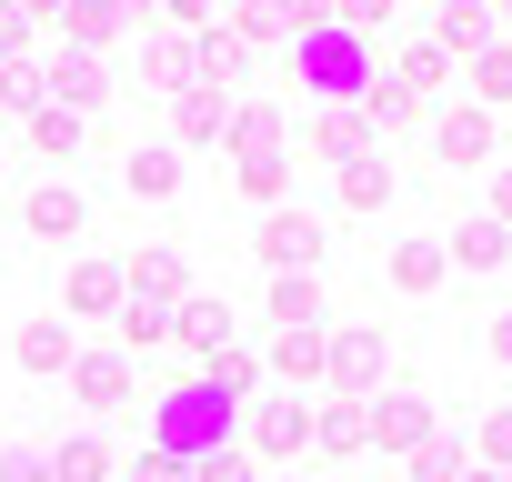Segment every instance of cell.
<instances>
[{
    "mask_svg": "<svg viewBox=\"0 0 512 482\" xmlns=\"http://www.w3.org/2000/svg\"><path fill=\"white\" fill-rule=\"evenodd\" d=\"M21 362H31V372H61V362H71V322H31V332H21Z\"/></svg>",
    "mask_w": 512,
    "mask_h": 482,
    "instance_id": "29",
    "label": "cell"
},
{
    "mask_svg": "<svg viewBox=\"0 0 512 482\" xmlns=\"http://www.w3.org/2000/svg\"><path fill=\"white\" fill-rule=\"evenodd\" d=\"M432 51H442V61L492 51V11H482V0H452V11H442V31H432Z\"/></svg>",
    "mask_w": 512,
    "mask_h": 482,
    "instance_id": "12",
    "label": "cell"
},
{
    "mask_svg": "<svg viewBox=\"0 0 512 482\" xmlns=\"http://www.w3.org/2000/svg\"><path fill=\"white\" fill-rule=\"evenodd\" d=\"M282 181H292V161H241V191L272 201V211H282Z\"/></svg>",
    "mask_w": 512,
    "mask_h": 482,
    "instance_id": "35",
    "label": "cell"
},
{
    "mask_svg": "<svg viewBox=\"0 0 512 482\" xmlns=\"http://www.w3.org/2000/svg\"><path fill=\"white\" fill-rule=\"evenodd\" d=\"M121 282H131V302H151V312H181V302H191V282H181V252H141Z\"/></svg>",
    "mask_w": 512,
    "mask_h": 482,
    "instance_id": "9",
    "label": "cell"
},
{
    "mask_svg": "<svg viewBox=\"0 0 512 482\" xmlns=\"http://www.w3.org/2000/svg\"><path fill=\"white\" fill-rule=\"evenodd\" d=\"M492 141H502V131H492V111H472V101L432 121V151H442L452 171H482V161H492Z\"/></svg>",
    "mask_w": 512,
    "mask_h": 482,
    "instance_id": "6",
    "label": "cell"
},
{
    "mask_svg": "<svg viewBox=\"0 0 512 482\" xmlns=\"http://www.w3.org/2000/svg\"><path fill=\"white\" fill-rule=\"evenodd\" d=\"M121 302H131L121 262H81V272H71V312H121Z\"/></svg>",
    "mask_w": 512,
    "mask_h": 482,
    "instance_id": "17",
    "label": "cell"
},
{
    "mask_svg": "<svg viewBox=\"0 0 512 482\" xmlns=\"http://www.w3.org/2000/svg\"><path fill=\"white\" fill-rule=\"evenodd\" d=\"M251 252H262V262H272V272H282V282H312V262H322V221H312V211H292V201H282V211H272V221H262V241H251Z\"/></svg>",
    "mask_w": 512,
    "mask_h": 482,
    "instance_id": "4",
    "label": "cell"
},
{
    "mask_svg": "<svg viewBox=\"0 0 512 482\" xmlns=\"http://www.w3.org/2000/svg\"><path fill=\"white\" fill-rule=\"evenodd\" d=\"M312 442H322V452H362V442H372V402H322V412H312Z\"/></svg>",
    "mask_w": 512,
    "mask_h": 482,
    "instance_id": "14",
    "label": "cell"
},
{
    "mask_svg": "<svg viewBox=\"0 0 512 482\" xmlns=\"http://www.w3.org/2000/svg\"><path fill=\"white\" fill-rule=\"evenodd\" d=\"M452 262H442V241H402V252H392V292H432Z\"/></svg>",
    "mask_w": 512,
    "mask_h": 482,
    "instance_id": "20",
    "label": "cell"
},
{
    "mask_svg": "<svg viewBox=\"0 0 512 482\" xmlns=\"http://www.w3.org/2000/svg\"><path fill=\"white\" fill-rule=\"evenodd\" d=\"M272 322L282 332H322V282H272Z\"/></svg>",
    "mask_w": 512,
    "mask_h": 482,
    "instance_id": "22",
    "label": "cell"
},
{
    "mask_svg": "<svg viewBox=\"0 0 512 482\" xmlns=\"http://www.w3.org/2000/svg\"><path fill=\"white\" fill-rule=\"evenodd\" d=\"M201 382H211V392H221V402H241V392H251V382H262V352H241V342H221V352H211V362H201Z\"/></svg>",
    "mask_w": 512,
    "mask_h": 482,
    "instance_id": "19",
    "label": "cell"
},
{
    "mask_svg": "<svg viewBox=\"0 0 512 482\" xmlns=\"http://www.w3.org/2000/svg\"><path fill=\"white\" fill-rule=\"evenodd\" d=\"M432 432H442V422H432V402H422L412 382H392V392H372V442H382L392 462H412V452H422Z\"/></svg>",
    "mask_w": 512,
    "mask_h": 482,
    "instance_id": "3",
    "label": "cell"
},
{
    "mask_svg": "<svg viewBox=\"0 0 512 482\" xmlns=\"http://www.w3.org/2000/svg\"><path fill=\"white\" fill-rule=\"evenodd\" d=\"M231 131V101L221 91H181V141H221Z\"/></svg>",
    "mask_w": 512,
    "mask_h": 482,
    "instance_id": "27",
    "label": "cell"
},
{
    "mask_svg": "<svg viewBox=\"0 0 512 482\" xmlns=\"http://www.w3.org/2000/svg\"><path fill=\"white\" fill-rule=\"evenodd\" d=\"M442 262H462V272H502L512 262V231L482 211V221H462V231H442Z\"/></svg>",
    "mask_w": 512,
    "mask_h": 482,
    "instance_id": "8",
    "label": "cell"
},
{
    "mask_svg": "<svg viewBox=\"0 0 512 482\" xmlns=\"http://www.w3.org/2000/svg\"><path fill=\"white\" fill-rule=\"evenodd\" d=\"M0 482H51V452H41V442H21L11 462H0Z\"/></svg>",
    "mask_w": 512,
    "mask_h": 482,
    "instance_id": "37",
    "label": "cell"
},
{
    "mask_svg": "<svg viewBox=\"0 0 512 482\" xmlns=\"http://www.w3.org/2000/svg\"><path fill=\"white\" fill-rule=\"evenodd\" d=\"M312 442V402L292 392V402H262V412H251V452H272V462H292Z\"/></svg>",
    "mask_w": 512,
    "mask_h": 482,
    "instance_id": "7",
    "label": "cell"
},
{
    "mask_svg": "<svg viewBox=\"0 0 512 482\" xmlns=\"http://www.w3.org/2000/svg\"><path fill=\"white\" fill-rule=\"evenodd\" d=\"M462 482H502V472H482V462H462Z\"/></svg>",
    "mask_w": 512,
    "mask_h": 482,
    "instance_id": "40",
    "label": "cell"
},
{
    "mask_svg": "<svg viewBox=\"0 0 512 482\" xmlns=\"http://www.w3.org/2000/svg\"><path fill=\"white\" fill-rule=\"evenodd\" d=\"M131 191H141V201L181 191V151H131Z\"/></svg>",
    "mask_w": 512,
    "mask_h": 482,
    "instance_id": "28",
    "label": "cell"
},
{
    "mask_svg": "<svg viewBox=\"0 0 512 482\" xmlns=\"http://www.w3.org/2000/svg\"><path fill=\"white\" fill-rule=\"evenodd\" d=\"M492 221H502V231H512V171H502V181H492Z\"/></svg>",
    "mask_w": 512,
    "mask_h": 482,
    "instance_id": "38",
    "label": "cell"
},
{
    "mask_svg": "<svg viewBox=\"0 0 512 482\" xmlns=\"http://www.w3.org/2000/svg\"><path fill=\"white\" fill-rule=\"evenodd\" d=\"M41 81H61V111H81V101H101V91H111L91 51H71V61H61V71H41Z\"/></svg>",
    "mask_w": 512,
    "mask_h": 482,
    "instance_id": "25",
    "label": "cell"
},
{
    "mask_svg": "<svg viewBox=\"0 0 512 482\" xmlns=\"http://www.w3.org/2000/svg\"><path fill=\"white\" fill-rule=\"evenodd\" d=\"M392 81H402V91H412V101H432V91H442V81H452V61H442V51H432V41H422V51H402V61H392Z\"/></svg>",
    "mask_w": 512,
    "mask_h": 482,
    "instance_id": "24",
    "label": "cell"
},
{
    "mask_svg": "<svg viewBox=\"0 0 512 482\" xmlns=\"http://www.w3.org/2000/svg\"><path fill=\"white\" fill-rule=\"evenodd\" d=\"M412 482H462V442H452V432H432V442L412 452Z\"/></svg>",
    "mask_w": 512,
    "mask_h": 482,
    "instance_id": "30",
    "label": "cell"
},
{
    "mask_svg": "<svg viewBox=\"0 0 512 482\" xmlns=\"http://www.w3.org/2000/svg\"><path fill=\"white\" fill-rule=\"evenodd\" d=\"M472 111H512V41L472 51Z\"/></svg>",
    "mask_w": 512,
    "mask_h": 482,
    "instance_id": "18",
    "label": "cell"
},
{
    "mask_svg": "<svg viewBox=\"0 0 512 482\" xmlns=\"http://www.w3.org/2000/svg\"><path fill=\"white\" fill-rule=\"evenodd\" d=\"M121 342H131V352L171 342V312H151V302H121Z\"/></svg>",
    "mask_w": 512,
    "mask_h": 482,
    "instance_id": "32",
    "label": "cell"
},
{
    "mask_svg": "<svg viewBox=\"0 0 512 482\" xmlns=\"http://www.w3.org/2000/svg\"><path fill=\"white\" fill-rule=\"evenodd\" d=\"M101 472H111L101 442H61V452H51V482H101Z\"/></svg>",
    "mask_w": 512,
    "mask_h": 482,
    "instance_id": "31",
    "label": "cell"
},
{
    "mask_svg": "<svg viewBox=\"0 0 512 482\" xmlns=\"http://www.w3.org/2000/svg\"><path fill=\"white\" fill-rule=\"evenodd\" d=\"M322 372H332V402H372V382H382V332H362V322L332 332V362H322Z\"/></svg>",
    "mask_w": 512,
    "mask_h": 482,
    "instance_id": "5",
    "label": "cell"
},
{
    "mask_svg": "<svg viewBox=\"0 0 512 482\" xmlns=\"http://www.w3.org/2000/svg\"><path fill=\"white\" fill-rule=\"evenodd\" d=\"M272 362H282L292 382H322V362H332V332H282V342H272Z\"/></svg>",
    "mask_w": 512,
    "mask_h": 482,
    "instance_id": "23",
    "label": "cell"
},
{
    "mask_svg": "<svg viewBox=\"0 0 512 482\" xmlns=\"http://www.w3.org/2000/svg\"><path fill=\"white\" fill-rule=\"evenodd\" d=\"M231 412H241V402H221L211 382H181V392H161L151 432H161L171 462H201V452H231Z\"/></svg>",
    "mask_w": 512,
    "mask_h": 482,
    "instance_id": "2",
    "label": "cell"
},
{
    "mask_svg": "<svg viewBox=\"0 0 512 482\" xmlns=\"http://www.w3.org/2000/svg\"><path fill=\"white\" fill-rule=\"evenodd\" d=\"M492 362H502V372H512V312H502V322H492Z\"/></svg>",
    "mask_w": 512,
    "mask_h": 482,
    "instance_id": "39",
    "label": "cell"
},
{
    "mask_svg": "<svg viewBox=\"0 0 512 482\" xmlns=\"http://www.w3.org/2000/svg\"><path fill=\"white\" fill-rule=\"evenodd\" d=\"M231 151H241V161H282V111H272V101L231 111Z\"/></svg>",
    "mask_w": 512,
    "mask_h": 482,
    "instance_id": "15",
    "label": "cell"
},
{
    "mask_svg": "<svg viewBox=\"0 0 512 482\" xmlns=\"http://www.w3.org/2000/svg\"><path fill=\"white\" fill-rule=\"evenodd\" d=\"M362 121H372V131H402V121H422V101H412L402 81H372V91H362Z\"/></svg>",
    "mask_w": 512,
    "mask_h": 482,
    "instance_id": "26",
    "label": "cell"
},
{
    "mask_svg": "<svg viewBox=\"0 0 512 482\" xmlns=\"http://www.w3.org/2000/svg\"><path fill=\"white\" fill-rule=\"evenodd\" d=\"M292 71H302V91H312V101H332V111H352V101L382 81L372 41H362V31H342V21H312V31L292 41Z\"/></svg>",
    "mask_w": 512,
    "mask_h": 482,
    "instance_id": "1",
    "label": "cell"
},
{
    "mask_svg": "<svg viewBox=\"0 0 512 482\" xmlns=\"http://www.w3.org/2000/svg\"><path fill=\"white\" fill-rule=\"evenodd\" d=\"M482 472H512V402L482 422Z\"/></svg>",
    "mask_w": 512,
    "mask_h": 482,
    "instance_id": "36",
    "label": "cell"
},
{
    "mask_svg": "<svg viewBox=\"0 0 512 482\" xmlns=\"http://www.w3.org/2000/svg\"><path fill=\"white\" fill-rule=\"evenodd\" d=\"M171 332H181V342H191V352H201V362H211V352H221V342H231V312H221V302H211V292H191V302H181V312H171Z\"/></svg>",
    "mask_w": 512,
    "mask_h": 482,
    "instance_id": "13",
    "label": "cell"
},
{
    "mask_svg": "<svg viewBox=\"0 0 512 482\" xmlns=\"http://www.w3.org/2000/svg\"><path fill=\"white\" fill-rule=\"evenodd\" d=\"M71 372H81V402H91V412L131 402V362H121V352H71Z\"/></svg>",
    "mask_w": 512,
    "mask_h": 482,
    "instance_id": "11",
    "label": "cell"
},
{
    "mask_svg": "<svg viewBox=\"0 0 512 482\" xmlns=\"http://www.w3.org/2000/svg\"><path fill=\"white\" fill-rule=\"evenodd\" d=\"M502 482H512V472H502Z\"/></svg>",
    "mask_w": 512,
    "mask_h": 482,
    "instance_id": "41",
    "label": "cell"
},
{
    "mask_svg": "<svg viewBox=\"0 0 512 482\" xmlns=\"http://www.w3.org/2000/svg\"><path fill=\"white\" fill-rule=\"evenodd\" d=\"M31 131H41V151H71V141H81V111H61V101H41V111H31Z\"/></svg>",
    "mask_w": 512,
    "mask_h": 482,
    "instance_id": "34",
    "label": "cell"
},
{
    "mask_svg": "<svg viewBox=\"0 0 512 482\" xmlns=\"http://www.w3.org/2000/svg\"><path fill=\"white\" fill-rule=\"evenodd\" d=\"M191 482H262V472H251V452L231 442V452H201V462H191Z\"/></svg>",
    "mask_w": 512,
    "mask_h": 482,
    "instance_id": "33",
    "label": "cell"
},
{
    "mask_svg": "<svg viewBox=\"0 0 512 482\" xmlns=\"http://www.w3.org/2000/svg\"><path fill=\"white\" fill-rule=\"evenodd\" d=\"M362 151H372V121H362V101H352V111H322V131H312V161H342V171H352Z\"/></svg>",
    "mask_w": 512,
    "mask_h": 482,
    "instance_id": "10",
    "label": "cell"
},
{
    "mask_svg": "<svg viewBox=\"0 0 512 482\" xmlns=\"http://www.w3.org/2000/svg\"><path fill=\"white\" fill-rule=\"evenodd\" d=\"M342 201H352V211H382V201H392V161H382V151H362V161L342 171Z\"/></svg>",
    "mask_w": 512,
    "mask_h": 482,
    "instance_id": "21",
    "label": "cell"
},
{
    "mask_svg": "<svg viewBox=\"0 0 512 482\" xmlns=\"http://www.w3.org/2000/svg\"><path fill=\"white\" fill-rule=\"evenodd\" d=\"M81 221H91V211H81V191H71V181H51V191H31V231H41V241H71Z\"/></svg>",
    "mask_w": 512,
    "mask_h": 482,
    "instance_id": "16",
    "label": "cell"
}]
</instances>
